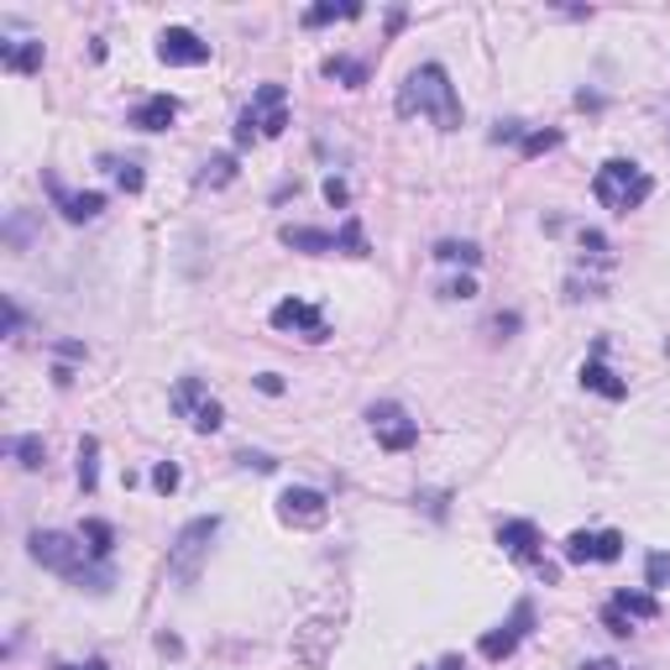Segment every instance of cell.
<instances>
[{"label": "cell", "mask_w": 670, "mask_h": 670, "mask_svg": "<svg viewBox=\"0 0 670 670\" xmlns=\"http://www.w3.org/2000/svg\"><path fill=\"white\" fill-rule=\"evenodd\" d=\"M32 561H38V566H48V572L69 576V582H80V587H90V592H105V587H111V566L90 555L84 534L38 530V534H32Z\"/></svg>", "instance_id": "6da1fadb"}, {"label": "cell", "mask_w": 670, "mask_h": 670, "mask_svg": "<svg viewBox=\"0 0 670 670\" xmlns=\"http://www.w3.org/2000/svg\"><path fill=\"white\" fill-rule=\"evenodd\" d=\"M398 116H430L440 132H456L461 126V100H456V84L440 63H425L409 80L398 84Z\"/></svg>", "instance_id": "7a4b0ae2"}, {"label": "cell", "mask_w": 670, "mask_h": 670, "mask_svg": "<svg viewBox=\"0 0 670 670\" xmlns=\"http://www.w3.org/2000/svg\"><path fill=\"white\" fill-rule=\"evenodd\" d=\"M650 174L639 168V163H629V158H613V163H603L597 168V184H592V195L603 199L608 210H618V216H629V210H639L645 199H650Z\"/></svg>", "instance_id": "3957f363"}, {"label": "cell", "mask_w": 670, "mask_h": 670, "mask_svg": "<svg viewBox=\"0 0 670 670\" xmlns=\"http://www.w3.org/2000/svg\"><path fill=\"white\" fill-rule=\"evenodd\" d=\"M283 126H289V90L283 84H262L237 121V142L252 147L257 137H283Z\"/></svg>", "instance_id": "277c9868"}, {"label": "cell", "mask_w": 670, "mask_h": 670, "mask_svg": "<svg viewBox=\"0 0 670 670\" xmlns=\"http://www.w3.org/2000/svg\"><path fill=\"white\" fill-rule=\"evenodd\" d=\"M220 534V519L210 513V519H189L184 530H178L174 551H168V576L174 582H199V566H205V555H210V540Z\"/></svg>", "instance_id": "5b68a950"}, {"label": "cell", "mask_w": 670, "mask_h": 670, "mask_svg": "<svg viewBox=\"0 0 670 670\" xmlns=\"http://www.w3.org/2000/svg\"><path fill=\"white\" fill-rule=\"evenodd\" d=\"M498 545L513 555V561H524V566H534V572L545 576V582H555V566L545 561V545H540V530H534L530 519H503L498 524Z\"/></svg>", "instance_id": "8992f818"}, {"label": "cell", "mask_w": 670, "mask_h": 670, "mask_svg": "<svg viewBox=\"0 0 670 670\" xmlns=\"http://www.w3.org/2000/svg\"><path fill=\"white\" fill-rule=\"evenodd\" d=\"M174 409L189 425H195L199 435H216L220 425H226V409H220L216 398H210V388L199 383V377H178V388H174Z\"/></svg>", "instance_id": "52a82bcc"}, {"label": "cell", "mask_w": 670, "mask_h": 670, "mask_svg": "<svg viewBox=\"0 0 670 670\" xmlns=\"http://www.w3.org/2000/svg\"><path fill=\"white\" fill-rule=\"evenodd\" d=\"M278 519L294 524V530H320V524L331 519V503H325V493H315V488H289V493L278 498Z\"/></svg>", "instance_id": "ba28073f"}, {"label": "cell", "mask_w": 670, "mask_h": 670, "mask_svg": "<svg viewBox=\"0 0 670 670\" xmlns=\"http://www.w3.org/2000/svg\"><path fill=\"white\" fill-rule=\"evenodd\" d=\"M367 419H373V435H377L383 451H409V446L419 440V425L404 415L398 404H373V415Z\"/></svg>", "instance_id": "9c48e42d"}, {"label": "cell", "mask_w": 670, "mask_h": 670, "mask_svg": "<svg viewBox=\"0 0 670 670\" xmlns=\"http://www.w3.org/2000/svg\"><path fill=\"white\" fill-rule=\"evenodd\" d=\"M273 331H294L304 335V341H325L331 335V320L320 315L315 304H304V299H283V304H273Z\"/></svg>", "instance_id": "30bf717a"}, {"label": "cell", "mask_w": 670, "mask_h": 670, "mask_svg": "<svg viewBox=\"0 0 670 670\" xmlns=\"http://www.w3.org/2000/svg\"><path fill=\"white\" fill-rule=\"evenodd\" d=\"M158 59L168 69H199V63H210V42H199L189 27H168L158 38Z\"/></svg>", "instance_id": "8fae6325"}, {"label": "cell", "mask_w": 670, "mask_h": 670, "mask_svg": "<svg viewBox=\"0 0 670 670\" xmlns=\"http://www.w3.org/2000/svg\"><path fill=\"white\" fill-rule=\"evenodd\" d=\"M530 624H534V608H530V603H519V608H513V618L503 624V629L482 634V645H477V650H482V660H509V655L519 650V639L530 634Z\"/></svg>", "instance_id": "7c38bea8"}, {"label": "cell", "mask_w": 670, "mask_h": 670, "mask_svg": "<svg viewBox=\"0 0 670 670\" xmlns=\"http://www.w3.org/2000/svg\"><path fill=\"white\" fill-rule=\"evenodd\" d=\"M618 555H624V534L618 530H603V534L576 530L572 540H566V561H572V566H587V561H618Z\"/></svg>", "instance_id": "4fadbf2b"}, {"label": "cell", "mask_w": 670, "mask_h": 670, "mask_svg": "<svg viewBox=\"0 0 670 670\" xmlns=\"http://www.w3.org/2000/svg\"><path fill=\"white\" fill-rule=\"evenodd\" d=\"M331 645H335L331 624H304V629L294 634V660H304L310 670H320L325 660H331Z\"/></svg>", "instance_id": "5bb4252c"}, {"label": "cell", "mask_w": 670, "mask_h": 670, "mask_svg": "<svg viewBox=\"0 0 670 670\" xmlns=\"http://www.w3.org/2000/svg\"><path fill=\"white\" fill-rule=\"evenodd\" d=\"M48 195L59 199L63 220H74V226H84V220H95L100 210H105V195H95V189H90V195H69L59 178H48Z\"/></svg>", "instance_id": "9a60e30c"}, {"label": "cell", "mask_w": 670, "mask_h": 670, "mask_svg": "<svg viewBox=\"0 0 670 670\" xmlns=\"http://www.w3.org/2000/svg\"><path fill=\"white\" fill-rule=\"evenodd\" d=\"M174 116H178V100L174 95H153L132 111V126H137V132H168Z\"/></svg>", "instance_id": "2e32d148"}, {"label": "cell", "mask_w": 670, "mask_h": 670, "mask_svg": "<svg viewBox=\"0 0 670 670\" xmlns=\"http://www.w3.org/2000/svg\"><path fill=\"white\" fill-rule=\"evenodd\" d=\"M0 63H6V74H38L42 69V42L38 38L0 42Z\"/></svg>", "instance_id": "e0dca14e"}, {"label": "cell", "mask_w": 670, "mask_h": 670, "mask_svg": "<svg viewBox=\"0 0 670 670\" xmlns=\"http://www.w3.org/2000/svg\"><path fill=\"white\" fill-rule=\"evenodd\" d=\"M278 237H283V247H294V252H310V257L335 252V237H331V231H315V226H283Z\"/></svg>", "instance_id": "ac0fdd59"}, {"label": "cell", "mask_w": 670, "mask_h": 670, "mask_svg": "<svg viewBox=\"0 0 670 670\" xmlns=\"http://www.w3.org/2000/svg\"><path fill=\"white\" fill-rule=\"evenodd\" d=\"M582 388H592V394H603V398H624V394H629V383H624V377H613L597 356L582 367Z\"/></svg>", "instance_id": "d6986e66"}, {"label": "cell", "mask_w": 670, "mask_h": 670, "mask_svg": "<svg viewBox=\"0 0 670 670\" xmlns=\"http://www.w3.org/2000/svg\"><path fill=\"white\" fill-rule=\"evenodd\" d=\"M6 456H17L21 472H38L48 461V446H42V435H17V440H6Z\"/></svg>", "instance_id": "ffe728a7"}, {"label": "cell", "mask_w": 670, "mask_h": 670, "mask_svg": "<svg viewBox=\"0 0 670 670\" xmlns=\"http://www.w3.org/2000/svg\"><path fill=\"white\" fill-rule=\"evenodd\" d=\"M613 608L629 613L634 624H645V618H660V603H655V592H618V597H613Z\"/></svg>", "instance_id": "44dd1931"}, {"label": "cell", "mask_w": 670, "mask_h": 670, "mask_svg": "<svg viewBox=\"0 0 670 670\" xmlns=\"http://www.w3.org/2000/svg\"><path fill=\"white\" fill-rule=\"evenodd\" d=\"M80 488L84 493L100 488V440L95 435H84V446H80Z\"/></svg>", "instance_id": "7402d4cb"}, {"label": "cell", "mask_w": 670, "mask_h": 670, "mask_svg": "<svg viewBox=\"0 0 670 670\" xmlns=\"http://www.w3.org/2000/svg\"><path fill=\"white\" fill-rule=\"evenodd\" d=\"M80 534H84V545H90V555H95V561H105V555L116 551V530H111L105 519H90Z\"/></svg>", "instance_id": "603a6c76"}, {"label": "cell", "mask_w": 670, "mask_h": 670, "mask_svg": "<svg viewBox=\"0 0 670 670\" xmlns=\"http://www.w3.org/2000/svg\"><path fill=\"white\" fill-rule=\"evenodd\" d=\"M231 178H237V158H231V153H220V158H210L199 168V184H205V189H226Z\"/></svg>", "instance_id": "cb8c5ba5"}, {"label": "cell", "mask_w": 670, "mask_h": 670, "mask_svg": "<svg viewBox=\"0 0 670 670\" xmlns=\"http://www.w3.org/2000/svg\"><path fill=\"white\" fill-rule=\"evenodd\" d=\"M435 257H440V262H461V268H477V262H482V247H477V241H440V247H435Z\"/></svg>", "instance_id": "d4e9b609"}, {"label": "cell", "mask_w": 670, "mask_h": 670, "mask_svg": "<svg viewBox=\"0 0 670 670\" xmlns=\"http://www.w3.org/2000/svg\"><path fill=\"white\" fill-rule=\"evenodd\" d=\"M335 252H346V257H367V237H362V220H346V226L335 231Z\"/></svg>", "instance_id": "484cf974"}, {"label": "cell", "mask_w": 670, "mask_h": 670, "mask_svg": "<svg viewBox=\"0 0 670 670\" xmlns=\"http://www.w3.org/2000/svg\"><path fill=\"white\" fill-rule=\"evenodd\" d=\"M645 582H650L655 592L670 587V551H655L650 561H645Z\"/></svg>", "instance_id": "4316f807"}, {"label": "cell", "mask_w": 670, "mask_h": 670, "mask_svg": "<svg viewBox=\"0 0 670 670\" xmlns=\"http://www.w3.org/2000/svg\"><path fill=\"white\" fill-rule=\"evenodd\" d=\"M335 17H362V6H310L304 11V27H325Z\"/></svg>", "instance_id": "83f0119b"}, {"label": "cell", "mask_w": 670, "mask_h": 670, "mask_svg": "<svg viewBox=\"0 0 670 670\" xmlns=\"http://www.w3.org/2000/svg\"><path fill=\"white\" fill-rule=\"evenodd\" d=\"M325 74H331V80H346L352 90H356V84H367V69L352 63V59H331V63H325Z\"/></svg>", "instance_id": "f1b7e54d"}, {"label": "cell", "mask_w": 670, "mask_h": 670, "mask_svg": "<svg viewBox=\"0 0 670 670\" xmlns=\"http://www.w3.org/2000/svg\"><path fill=\"white\" fill-rule=\"evenodd\" d=\"M551 147H561V132H524V158H540Z\"/></svg>", "instance_id": "f546056e"}, {"label": "cell", "mask_w": 670, "mask_h": 670, "mask_svg": "<svg viewBox=\"0 0 670 670\" xmlns=\"http://www.w3.org/2000/svg\"><path fill=\"white\" fill-rule=\"evenodd\" d=\"M111 168H116V184L126 189V195H142V184H147V178H142L137 163H111Z\"/></svg>", "instance_id": "4dcf8cb0"}, {"label": "cell", "mask_w": 670, "mask_h": 670, "mask_svg": "<svg viewBox=\"0 0 670 670\" xmlns=\"http://www.w3.org/2000/svg\"><path fill=\"white\" fill-rule=\"evenodd\" d=\"M153 488H158L163 498L178 493V467H174V461H158V467H153Z\"/></svg>", "instance_id": "1f68e13d"}, {"label": "cell", "mask_w": 670, "mask_h": 670, "mask_svg": "<svg viewBox=\"0 0 670 670\" xmlns=\"http://www.w3.org/2000/svg\"><path fill=\"white\" fill-rule=\"evenodd\" d=\"M477 283L472 278H451V283H440V299H472Z\"/></svg>", "instance_id": "d6a6232c"}, {"label": "cell", "mask_w": 670, "mask_h": 670, "mask_svg": "<svg viewBox=\"0 0 670 670\" xmlns=\"http://www.w3.org/2000/svg\"><path fill=\"white\" fill-rule=\"evenodd\" d=\"M325 199H331V205H346V199H352L346 178H325Z\"/></svg>", "instance_id": "836d02e7"}, {"label": "cell", "mask_w": 670, "mask_h": 670, "mask_svg": "<svg viewBox=\"0 0 670 670\" xmlns=\"http://www.w3.org/2000/svg\"><path fill=\"white\" fill-rule=\"evenodd\" d=\"M257 388H262V394H283V377H278V373H262V377H257Z\"/></svg>", "instance_id": "e575fe53"}, {"label": "cell", "mask_w": 670, "mask_h": 670, "mask_svg": "<svg viewBox=\"0 0 670 670\" xmlns=\"http://www.w3.org/2000/svg\"><path fill=\"white\" fill-rule=\"evenodd\" d=\"M17 331H21V310L6 299V335H17Z\"/></svg>", "instance_id": "d590c367"}, {"label": "cell", "mask_w": 670, "mask_h": 670, "mask_svg": "<svg viewBox=\"0 0 670 670\" xmlns=\"http://www.w3.org/2000/svg\"><path fill=\"white\" fill-rule=\"evenodd\" d=\"M435 670H467V666H461L456 655H446V660H440V666H435Z\"/></svg>", "instance_id": "8d00e7d4"}, {"label": "cell", "mask_w": 670, "mask_h": 670, "mask_svg": "<svg viewBox=\"0 0 670 670\" xmlns=\"http://www.w3.org/2000/svg\"><path fill=\"white\" fill-rule=\"evenodd\" d=\"M63 670H111L105 660H90V666H63Z\"/></svg>", "instance_id": "74e56055"}, {"label": "cell", "mask_w": 670, "mask_h": 670, "mask_svg": "<svg viewBox=\"0 0 670 670\" xmlns=\"http://www.w3.org/2000/svg\"><path fill=\"white\" fill-rule=\"evenodd\" d=\"M587 670H618V666H613V660H597V666H587Z\"/></svg>", "instance_id": "f35d334b"}]
</instances>
